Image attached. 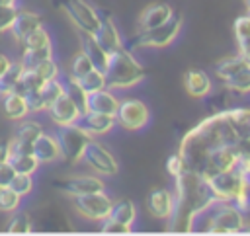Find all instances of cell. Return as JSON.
<instances>
[{
    "instance_id": "cell-1",
    "label": "cell",
    "mask_w": 250,
    "mask_h": 236,
    "mask_svg": "<svg viewBox=\"0 0 250 236\" xmlns=\"http://www.w3.org/2000/svg\"><path fill=\"white\" fill-rule=\"evenodd\" d=\"M248 135L250 107H227L203 117L188 129L180 140L178 152L186 162V170L209 177L238 166V148Z\"/></svg>"
},
{
    "instance_id": "cell-2",
    "label": "cell",
    "mask_w": 250,
    "mask_h": 236,
    "mask_svg": "<svg viewBox=\"0 0 250 236\" xmlns=\"http://www.w3.org/2000/svg\"><path fill=\"white\" fill-rule=\"evenodd\" d=\"M174 181V209L168 216V228L172 232H189L195 218L201 213L213 209V205L219 201L215 191L211 189L209 179L197 172L186 170Z\"/></svg>"
},
{
    "instance_id": "cell-3",
    "label": "cell",
    "mask_w": 250,
    "mask_h": 236,
    "mask_svg": "<svg viewBox=\"0 0 250 236\" xmlns=\"http://www.w3.org/2000/svg\"><path fill=\"white\" fill-rule=\"evenodd\" d=\"M105 84L109 90H125L141 84L146 76L145 66L133 57L131 49L125 45L109 55V62L105 68Z\"/></svg>"
},
{
    "instance_id": "cell-4",
    "label": "cell",
    "mask_w": 250,
    "mask_h": 236,
    "mask_svg": "<svg viewBox=\"0 0 250 236\" xmlns=\"http://www.w3.org/2000/svg\"><path fill=\"white\" fill-rule=\"evenodd\" d=\"M182 23H184V18L174 12V16L166 23L156 25V27H148V29H141L139 33L131 35L127 39L125 47L127 49H160V47H166L178 37Z\"/></svg>"
},
{
    "instance_id": "cell-5",
    "label": "cell",
    "mask_w": 250,
    "mask_h": 236,
    "mask_svg": "<svg viewBox=\"0 0 250 236\" xmlns=\"http://www.w3.org/2000/svg\"><path fill=\"white\" fill-rule=\"evenodd\" d=\"M211 183V189L217 195V201H230L234 203L238 197H242L244 193L250 191V177L246 174H242L238 168L232 170H225V172H217L213 176L207 177Z\"/></svg>"
},
{
    "instance_id": "cell-6",
    "label": "cell",
    "mask_w": 250,
    "mask_h": 236,
    "mask_svg": "<svg viewBox=\"0 0 250 236\" xmlns=\"http://www.w3.org/2000/svg\"><path fill=\"white\" fill-rule=\"evenodd\" d=\"M57 140H59V146H61V158H64L68 164H76L82 160L84 156V150H86V144L90 142V137L78 123H72V125H61L55 133Z\"/></svg>"
},
{
    "instance_id": "cell-7",
    "label": "cell",
    "mask_w": 250,
    "mask_h": 236,
    "mask_svg": "<svg viewBox=\"0 0 250 236\" xmlns=\"http://www.w3.org/2000/svg\"><path fill=\"white\" fill-rule=\"evenodd\" d=\"M213 215L207 224V232L213 234H236L244 228V213L230 201H221L213 205Z\"/></svg>"
},
{
    "instance_id": "cell-8",
    "label": "cell",
    "mask_w": 250,
    "mask_h": 236,
    "mask_svg": "<svg viewBox=\"0 0 250 236\" xmlns=\"http://www.w3.org/2000/svg\"><path fill=\"white\" fill-rule=\"evenodd\" d=\"M57 8H61L66 18L76 25L78 31L94 33L100 23V12L94 10L86 0H53Z\"/></svg>"
},
{
    "instance_id": "cell-9",
    "label": "cell",
    "mask_w": 250,
    "mask_h": 236,
    "mask_svg": "<svg viewBox=\"0 0 250 236\" xmlns=\"http://www.w3.org/2000/svg\"><path fill=\"white\" fill-rule=\"evenodd\" d=\"M150 121V109L145 101L137 98L119 99V107L115 111V123L125 131H141Z\"/></svg>"
},
{
    "instance_id": "cell-10",
    "label": "cell",
    "mask_w": 250,
    "mask_h": 236,
    "mask_svg": "<svg viewBox=\"0 0 250 236\" xmlns=\"http://www.w3.org/2000/svg\"><path fill=\"white\" fill-rule=\"evenodd\" d=\"M72 205L74 209L88 220H104L105 216H109L111 211V197L105 191H94V193H86V195H76L72 197Z\"/></svg>"
},
{
    "instance_id": "cell-11",
    "label": "cell",
    "mask_w": 250,
    "mask_h": 236,
    "mask_svg": "<svg viewBox=\"0 0 250 236\" xmlns=\"http://www.w3.org/2000/svg\"><path fill=\"white\" fill-rule=\"evenodd\" d=\"M82 160L100 176H115L119 170V164H117L115 156L107 150V146H104L102 142H98L94 138H90V142L86 144Z\"/></svg>"
},
{
    "instance_id": "cell-12",
    "label": "cell",
    "mask_w": 250,
    "mask_h": 236,
    "mask_svg": "<svg viewBox=\"0 0 250 236\" xmlns=\"http://www.w3.org/2000/svg\"><path fill=\"white\" fill-rule=\"evenodd\" d=\"M59 191L70 195V197H76V195H86V193H94V191H104L105 185L104 181L98 177V176H70V177H64V179H59L53 183Z\"/></svg>"
},
{
    "instance_id": "cell-13",
    "label": "cell",
    "mask_w": 250,
    "mask_h": 236,
    "mask_svg": "<svg viewBox=\"0 0 250 236\" xmlns=\"http://www.w3.org/2000/svg\"><path fill=\"white\" fill-rule=\"evenodd\" d=\"M94 37H96V41H98L109 55H111L113 51H117V49L123 47L121 33H119V29H117L113 18L107 16L105 12H100V23H98V27H96V31H94Z\"/></svg>"
},
{
    "instance_id": "cell-14",
    "label": "cell",
    "mask_w": 250,
    "mask_h": 236,
    "mask_svg": "<svg viewBox=\"0 0 250 236\" xmlns=\"http://www.w3.org/2000/svg\"><path fill=\"white\" fill-rule=\"evenodd\" d=\"M43 133V127L35 121H21L10 140V152H33V140Z\"/></svg>"
},
{
    "instance_id": "cell-15",
    "label": "cell",
    "mask_w": 250,
    "mask_h": 236,
    "mask_svg": "<svg viewBox=\"0 0 250 236\" xmlns=\"http://www.w3.org/2000/svg\"><path fill=\"white\" fill-rule=\"evenodd\" d=\"M47 111H49V115H51V119H53V123L57 127H61V125H72L82 115L80 107L66 94H62L55 103H51Z\"/></svg>"
},
{
    "instance_id": "cell-16",
    "label": "cell",
    "mask_w": 250,
    "mask_h": 236,
    "mask_svg": "<svg viewBox=\"0 0 250 236\" xmlns=\"http://www.w3.org/2000/svg\"><path fill=\"white\" fill-rule=\"evenodd\" d=\"M76 123H78L90 137L105 135V133H109V131L117 125L113 115H107V113H96V111H84Z\"/></svg>"
},
{
    "instance_id": "cell-17",
    "label": "cell",
    "mask_w": 250,
    "mask_h": 236,
    "mask_svg": "<svg viewBox=\"0 0 250 236\" xmlns=\"http://www.w3.org/2000/svg\"><path fill=\"white\" fill-rule=\"evenodd\" d=\"M174 209V193L164 189V187H156L146 195V211L154 216V218H168L172 215Z\"/></svg>"
},
{
    "instance_id": "cell-18",
    "label": "cell",
    "mask_w": 250,
    "mask_h": 236,
    "mask_svg": "<svg viewBox=\"0 0 250 236\" xmlns=\"http://www.w3.org/2000/svg\"><path fill=\"white\" fill-rule=\"evenodd\" d=\"M80 51L90 59V62L94 64V68L105 72L107 62H109V53L96 41L94 33L80 31Z\"/></svg>"
},
{
    "instance_id": "cell-19",
    "label": "cell",
    "mask_w": 250,
    "mask_h": 236,
    "mask_svg": "<svg viewBox=\"0 0 250 236\" xmlns=\"http://www.w3.org/2000/svg\"><path fill=\"white\" fill-rule=\"evenodd\" d=\"M41 25H43V20H41L39 14L29 12V10H18V14H16L12 25H10V33H12L14 39L21 45V41H23L31 31H35V29L41 27Z\"/></svg>"
},
{
    "instance_id": "cell-20",
    "label": "cell",
    "mask_w": 250,
    "mask_h": 236,
    "mask_svg": "<svg viewBox=\"0 0 250 236\" xmlns=\"http://www.w3.org/2000/svg\"><path fill=\"white\" fill-rule=\"evenodd\" d=\"M119 107V99L109 88H102L96 92H88L86 98V111H96V113H107L115 117V111Z\"/></svg>"
},
{
    "instance_id": "cell-21",
    "label": "cell",
    "mask_w": 250,
    "mask_h": 236,
    "mask_svg": "<svg viewBox=\"0 0 250 236\" xmlns=\"http://www.w3.org/2000/svg\"><path fill=\"white\" fill-rule=\"evenodd\" d=\"M184 86H186V92L191 98H205L213 90L209 74L201 68H189L184 76Z\"/></svg>"
},
{
    "instance_id": "cell-22",
    "label": "cell",
    "mask_w": 250,
    "mask_h": 236,
    "mask_svg": "<svg viewBox=\"0 0 250 236\" xmlns=\"http://www.w3.org/2000/svg\"><path fill=\"white\" fill-rule=\"evenodd\" d=\"M33 156L39 160V164H51L55 160L61 158V146L57 137L41 133L35 140H33Z\"/></svg>"
},
{
    "instance_id": "cell-23",
    "label": "cell",
    "mask_w": 250,
    "mask_h": 236,
    "mask_svg": "<svg viewBox=\"0 0 250 236\" xmlns=\"http://www.w3.org/2000/svg\"><path fill=\"white\" fill-rule=\"evenodd\" d=\"M172 16H174V10H172L170 4H166V2H154V4H148L143 10L141 20H139V25H141V29L156 27V25L166 23Z\"/></svg>"
},
{
    "instance_id": "cell-24",
    "label": "cell",
    "mask_w": 250,
    "mask_h": 236,
    "mask_svg": "<svg viewBox=\"0 0 250 236\" xmlns=\"http://www.w3.org/2000/svg\"><path fill=\"white\" fill-rule=\"evenodd\" d=\"M2 109H4V113H6L10 119H23V117L29 113V107H27L25 98H23L21 94H18V92H8V94H4Z\"/></svg>"
},
{
    "instance_id": "cell-25",
    "label": "cell",
    "mask_w": 250,
    "mask_h": 236,
    "mask_svg": "<svg viewBox=\"0 0 250 236\" xmlns=\"http://www.w3.org/2000/svg\"><path fill=\"white\" fill-rule=\"evenodd\" d=\"M248 66V62L240 57V55H236V57H227V59H223V60H219L217 64H215V76L225 84L227 80H230L234 74H238L242 68H246Z\"/></svg>"
},
{
    "instance_id": "cell-26",
    "label": "cell",
    "mask_w": 250,
    "mask_h": 236,
    "mask_svg": "<svg viewBox=\"0 0 250 236\" xmlns=\"http://www.w3.org/2000/svg\"><path fill=\"white\" fill-rule=\"evenodd\" d=\"M109 216L119 220V222H125L129 226H133L135 218H137V207L131 199H119V201H113L111 205V211H109Z\"/></svg>"
},
{
    "instance_id": "cell-27",
    "label": "cell",
    "mask_w": 250,
    "mask_h": 236,
    "mask_svg": "<svg viewBox=\"0 0 250 236\" xmlns=\"http://www.w3.org/2000/svg\"><path fill=\"white\" fill-rule=\"evenodd\" d=\"M8 162L18 174H33L39 168V160L33 152H10Z\"/></svg>"
},
{
    "instance_id": "cell-28",
    "label": "cell",
    "mask_w": 250,
    "mask_h": 236,
    "mask_svg": "<svg viewBox=\"0 0 250 236\" xmlns=\"http://www.w3.org/2000/svg\"><path fill=\"white\" fill-rule=\"evenodd\" d=\"M53 57V45H43V47H35V49H23L21 55V64L25 68H35L39 66L43 60Z\"/></svg>"
},
{
    "instance_id": "cell-29",
    "label": "cell",
    "mask_w": 250,
    "mask_h": 236,
    "mask_svg": "<svg viewBox=\"0 0 250 236\" xmlns=\"http://www.w3.org/2000/svg\"><path fill=\"white\" fill-rule=\"evenodd\" d=\"M43 84H45V80L39 76V72H37L35 68H25L14 92H18V94L25 96V94H29V92H35V90H39Z\"/></svg>"
},
{
    "instance_id": "cell-30",
    "label": "cell",
    "mask_w": 250,
    "mask_h": 236,
    "mask_svg": "<svg viewBox=\"0 0 250 236\" xmlns=\"http://www.w3.org/2000/svg\"><path fill=\"white\" fill-rule=\"evenodd\" d=\"M23 70H25V66L21 64V60L10 64V68H8V70L4 72V76L0 78V94H2V96L16 90V86H18V82H20Z\"/></svg>"
},
{
    "instance_id": "cell-31",
    "label": "cell",
    "mask_w": 250,
    "mask_h": 236,
    "mask_svg": "<svg viewBox=\"0 0 250 236\" xmlns=\"http://www.w3.org/2000/svg\"><path fill=\"white\" fill-rule=\"evenodd\" d=\"M39 92H41V98H43V101H45V107L49 109V105L55 103V101L64 94V82H61L59 78L47 80V82L39 88Z\"/></svg>"
},
{
    "instance_id": "cell-32",
    "label": "cell",
    "mask_w": 250,
    "mask_h": 236,
    "mask_svg": "<svg viewBox=\"0 0 250 236\" xmlns=\"http://www.w3.org/2000/svg\"><path fill=\"white\" fill-rule=\"evenodd\" d=\"M225 88L234 94H248L250 92V64L246 68H242L238 74H234L230 80H227Z\"/></svg>"
},
{
    "instance_id": "cell-33",
    "label": "cell",
    "mask_w": 250,
    "mask_h": 236,
    "mask_svg": "<svg viewBox=\"0 0 250 236\" xmlns=\"http://www.w3.org/2000/svg\"><path fill=\"white\" fill-rule=\"evenodd\" d=\"M64 94L80 107V111L84 113L86 111V98H88V92L80 86V82L78 80H72V78H68L66 82H64Z\"/></svg>"
},
{
    "instance_id": "cell-34",
    "label": "cell",
    "mask_w": 250,
    "mask_h": 236,
    "mask_svg": "<svg viewBox=\"0 0 250 236\" xmlns=\"http://www.w3.org/2000/svg\"><path fill=\"white\" fill-rule=\"evenodd\" d=\"M80 86L86 90V92H96V90H102V88H107L105 84V74L98 68H92L90 72H86L80 80Z\"/></svg>"
},
{
    "instance_id": "cell-35",
    "label": "cell",
    "mask_w": 250,
    "mask_h": 236,
    "mask_svg": "<svg viewBox=\"0 0 250 236\" xmlns=\"http://www.w3.org/2000/svg\"><path fill=\"white\" fill-rule=\"evenodd\" d=\"M94 68V64L90 62V59L80 51V53H76L74 55V59H72V62H70V72H68V78H72V80H80L86 72H90Z\"/></svg>"
},
{
    "instance_id": "cell-36",
    "label": "cell",
    "mask_w": 250,
    "mask_h": 236,
    "mask_svg": "<svg viewBox=\"0 0 250 236\" xmlns=\"http://www.w3.org/2000/svg\"><path fill=\"white\" fill-rule=\"evenodd\" d=\"M10 234H27L31 232V218L27 213H16L8 222Z\"/></svg>"
},
{
    "instance_id": "cell-37",
    "label": "cell",
    "mask_w": 250,
    "mask_h": 236,
    "mask_svg": "<svg viewBox=\"0 0 250 236\" xmlns=\"http://www.w3.org/2000/svg\"><path fill=\"white\" fill-rule=\"evenodd\" d=\"M51 43V37L47 33V29L41 25L37 27L35 31H31L23 41H21V47L23 49H35V47H43V45H49Z\"/></svg>"
},
{
    "instance_id": "cell-38",
    "label": "cell",
    "mask_w": 250,
    "mask_h": 236,
    "mask_svg": "<svg viewBox=\"0 0 250 236\" xmlns=\"http://www.w3.org/2000/svg\"><path fill=\"white\" fill-rule=\"evenodd\" d=\"M8 187H12L20 197L29 195V193H31V189H33L31 174H18V172H16V176L12 177V181H10V185H8Z\"/></svg>"
},
{
    "instance_id": "cell-39",
    "label": "cell",
    "mask_w": 250,
    "mask_h": 236,
    "mask_svg": "<svg viewBox=\"0 0 250 236\" xmlns=\"http://www.w3.org/2000/svg\"><path fill=\"white\" fill-rule=\"evenodd\" d=\"M20 201H21V197L12 187L6 185V187L0 189V211L12 213V211H16L20 207Z\"/></svg>"
},
{
    "instance_id": "cell-40",
    "label": "cell",
    "mask_w": 250,
    "mask_h": 236,
    "mask_svg": "<svg viewBox=\"0 0 250 236\" xmlns=\"http://www.w3.org/2000/svg\"><path fill=\"white\" fill-rule=\"evenodd\" d=\"M166 172H168V176L172 177V179H176L178 176H182L184 172H186V162H184V158H182V154L176 150V152H172L168 158H166Z\"/></svg>"
},
{
    "instance_id": "cell-41",
    "label": "cell",
    "mask_w": 250,
    "mask_h": 236,
    "mask_svg": "<svg viewBox=\"0 0 250 236\" xmlns=\"http://www.w3.org/2000/svg\"><path fill=\"white\" fill-rule=\"evenodd\" d=\"M100 230L105 232V234H129L131 232V226L125 224V222H119V220H115L111 216H105L102 220V228Z\"/></svg>"
},
{
    "instance_id": "cell-42",
    "label": "cell",
    "mask_w": 250,
    "mask_h": 236,
    "mask_svg": "<svg viewBox=\"0 0 250 236\" xmlns=\"http://www.w3.org/2000/svg\"><path fill=\"white\" fill-rule=\"evenodd\" d=\"M35 70L39 72V76L47 82V80H53V78H59V64L55 62V59H47L43 60L39 66H35Z\"/></svg>"
},
{
    "instance_id": "cell-43",
    "label": "cell",
    "mask_w": 250,
    "mask_h": 236,
    "mask_svg": "<svg viewBox=\"0 0 250 236\" xmlns=\"http://www.w3.org/2000/svg\"><path fill=\"white\" fill-rule=\"evenodd\" d=\"M16 14H18L16 4H12V6H4V4H0V33L10 31V25H12Z\"/></svg>"
},
{
    "instance_id": "cell-44",
    "label": "cell",
    "mask_w": 250,
    "mask_h": 236,
    "mask_svg": "<svg viewBox=\"0 0 250 236\" xmlns=\"http://www.w3.org/2000/svg\"><path fill=\"white\" fill-rule=\"evenodd\" d=\"M234 37L236 41L238 39H244V37H250V12L248 14H242L234 20Z\"/></svg>"
},
{
    "instance_id": "cell-45",
    "label": "cell",
    "mask_w": 250,
    "mask_h": 236,
    "mask_svg": "<svg viewBox=\"0 0 250 236\" xmlns=\"http://www.w3.org/2000/svg\"><path fill=\"white\" fill-rule=\"evenodd\" d=\"M23 98H25V101H27L29 113H37V111H45V109H47L39 90H35V92H29V94H25Z\"/></svg>"
},
{
    "instance_id": "cell-46",
    "label": "cell",
    "mask_w": 250,
    "mask_h": 236,
    "mask_svg": "<svg viewBox=\"0 0 250 236\" xmlns=\"http://www.w3.org/2000/svg\"><path fill=\"white\" fill-rule=\"evenodd\" d=\"M14 176H16V170L10 166V162L0 164V185H2V187L10 185V181H12Z\"/></svg>"
},
{
    "instance_id": "cell-47",
    "label": "cell",
    "mask_w": 250,
    "mask_h": 236,
    "mask_svg": "<svg viewBox=\"0 0 250 236\" xmlns=\"http://www.w3.org/2000/svg\"><path fill=\"white\" fill-rule=\"evenodd\" d=\"M238 55L250 64V37H244V39H238Z\"/></svg>"
},
{
    "instance_id": "cell-48",
    "label": "cell",
    "mask_w": 250,
    "mask_h": 236,
    "mask_svg": "<svg viewBox=\"0 0 250 236\" xmlns=\"http://www.w3.org/2000/svg\"><path fill=\"white\" fill-rule=\"evenodd\" d=\"M8 156H10V142L0 140V164L8 162Z\"/></svg>"
},
{
    "instance_id": "cell-49",
    "label": "cell",
    "mask_w": 250,
    "mask_h": 236,
    "mask_svg": "<svg viewBox=\"0 0 250 236\" xmlns=\"http://www.w3.org/2000/svg\"><path fill=\"white\" fill-rule=\"evenodd\" d=\"M10 64H12V62H10V59H8L6 55H0V78H2V76H4V72L10 68Z\"/></svg>"
},
{
    "instance_id": "cell-50",
    "label": "cell",
    "mask_w": 250,
    "mask_h": 236,
    "mask_svg": "<svg viewBox=\"0 0 250 236\" xmlns=\"http://www.w3.org/2000/svg\"><path fill=\"white\" fill-rule=\"evenodd\" d=\"M0 4H4V6H12V4H16V0H0Z\"/></svg>"
},
{
    "instance_id": "cell-51",
    "label": "cell",
    "mask_w": 250,
    "mask_h": 236,
    "mask_svg": "<svg viewBox=\"0 0 250 236\" xmlns=\"http://www.w3.org/2000/svg\"><path fill=\"white\" fill-rule=\"evenodd\" d=\"M244 4H246V10L250 12V0H244Z\"/></svg>"
},
{
    "instance_id": "cell-52",
    "label": "cell",
    "mask_w": 250,
    "mask_h": 236,
    "mask_svg": "<svg viewBox=\"0 0 250 236\" xmlns=\"http://www.w3.org/2000/svg\"><path fill=\"white\" fill-rule=\"evenodd\" d=\"M0 189H2V185H0Z\"/></svg>"
}]
</instances>
